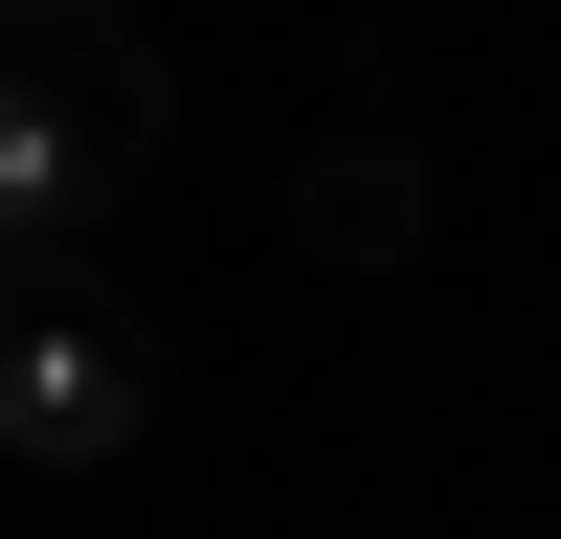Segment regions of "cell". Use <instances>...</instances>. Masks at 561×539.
<instances>
[{
	"label": "cell",
	"mask_w": 561,
	"mask_h": 539,
	"mask_svg": "<svg viewBox=\"0 0 561 539\" xmlns=\"http://www.w3.org/2000/svg\"><path fill=\"white\" fill-rule=\"evenodd\" d=\"M158 135H180V68L135 0H0V270H90Z\"/></svg>",
	"instance_id": "obj_1"
},
{
	"label": "cell",
	"mask_w": 561,
	"mask_h": 539,
	"mask_svg": "<svg viewBox=\"0 0 561 539\" xmlns=\"http://www.w3.org/2000/svg\"><path fill=\"white\" fill-rule=\"evenodd\" d=\"M158 427V314L90 270H0V449L23 472H113Z\"/></svg>",
	"instance_id": "obj_2"
},
{
	"label": "cell",
	"mask_w": 561,
	"mask_h": 539,
	"mask_svg": "<svg viewBox=\"0 0 561 539\" xmlns=\"http://www.w3.org/2000/svg\"><path fill=\"white\" fill-rule=\"evenodd\" d=\"M427 225H449V158H427L404 113H337V135L293 158V248H314V270H427Z\"/></svg>",
	"instance_id": "obj_3"
}]
</instances>
